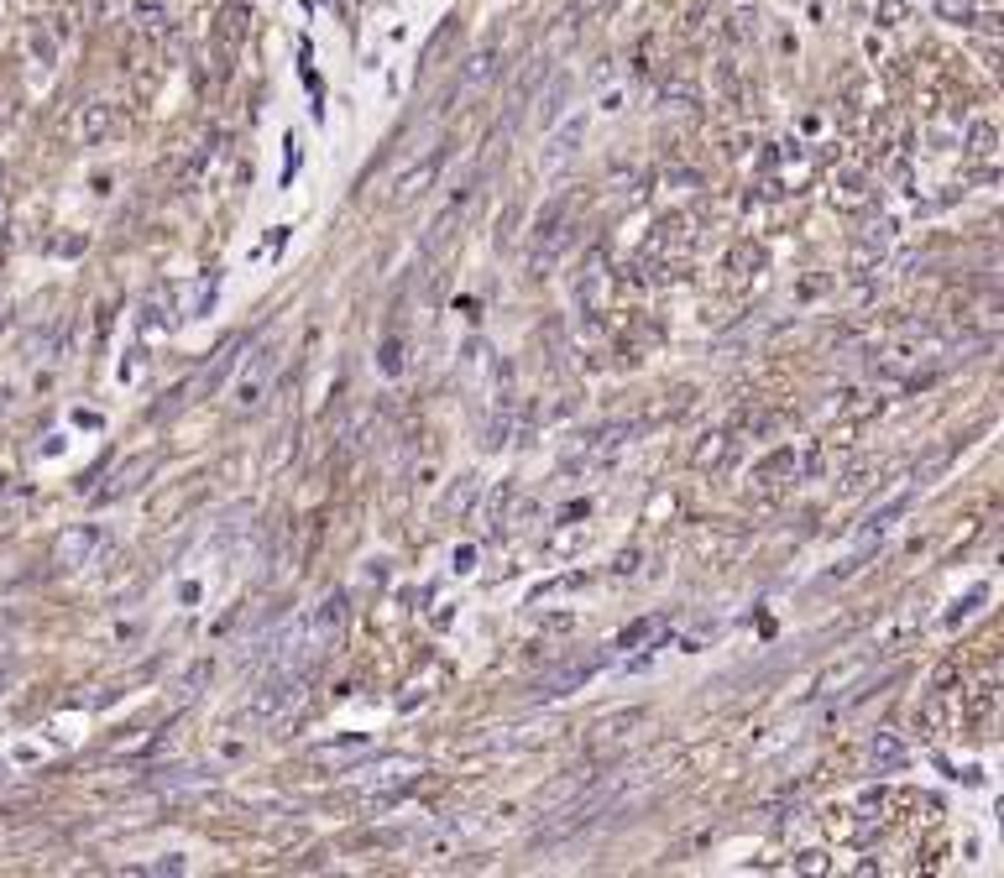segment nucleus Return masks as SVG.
I'll use <instances>...</instances> for the list:
<instances>
[{"label": "nucleus", "instance_id": "nucleus-17", "mask_svg": "<svg viewBox=\"0 0 1004 878\" xmlns=\"http://www.w3.org/2000/svg\"><path fill=\"white\" fill-rule=\"evenodd\" d=\"M131 873H184V858H168V863H142V868H131Z\"/></svg>", "mask_w": 1004, "mask_h": 878}, {"label": "nucleus", "instance_id": "nucleus-11", "mask_svg": "<svg viewBox=\"0 0 1004 878\" xmlns=\"http://www.w3.org/2000/svg\"><path fill=\"white\" fill-rule=\"evenodd\" d=\"M152 466H157V460H152V455H136V460H131V466H121L116 476H110V487L100 492V502H110V497H121V492H131V487H136V476H147Z\"/></svg>", "mask_w": 1004, "mask_h": 878}, {"label": "nucleus", "instance_id": "nucleus-14", "mask_svg": "<svg viewBox=\"0 0 1004 878\" xmlns=\"http://www.w3.org/2000/svg\"><path fill=\"white\" fill-rule=\"evenodd\" d=\"M581 131H586V121H570V126L555 136V142H550V163H565V157L576 152V136H581Z\"/></svg>", "mask_w": 1004, "mask_h": 878}, {"label": "nucleus", "instance_id": "nucleus-10", "mask_svg": "<svg viewBox=\"0 0 1004 878\" xmlns=\"http://www.w3.org/2000/svg\"><path fill=\"white\" fill-rule=\"evenodd\" d=\"M905 758H910V753H905V748H900L889 732H879L874 743H869V764H874L879 774H895V769H905Z\"/></svg>", "mask_w": 1004, "mask_h": 878}, {"label": "nucleus", "instance_id": "nucleus-15", "mask_svg": "<svg viewBox=\"0 0 1004 878\" xmlns=\"http://www.w3.org/2000/svg\"><path fill=\"white\" fill-rule=\"evenodd\" d=\"M937 11L947 21H973V0H937Z\"/></svg>", "mask_w": 1004, "mask_h": 878}, {"label": "nucleus", "instance_id": "nucleus-5", "mask_svg": "<svg viewBox=\"0 0 1004 878\" xmlns=\"http://www.w3.org/2000/svg\"><path fill=\"white\" fill-rule=\"evenodd\" d=\"M105 544H110V534L100 523H79V528H68V534L58 539V565L63 570H84V565H95L100 554H105Z\"/></svg>", "mask_w": 1004, "mask_h": 878}, {"label": "nucleus", "instance_id": "nucleus-16", "mask_svg": "<svg viewBox=\"0 0 1004 878\" xmlns=\"http://www.w3.org/2000/svg\"><path fill=\"white\" fill-rule=\"evenodd\" d=\"M795 868H801V873H827V852H801Z\"/></svg>", "mask_w": 1004, "mask_h": 878}, {"label": "nucleus", "instance_id": "nucleus-8", "mask_svg": "<svg viewBox=\"0 0 1004 878\" xmlns=\"http://www.w3.org/2000/svg\"><path fill=\"white\" fill-rule=\"evenodd\" d=\"M910 497H916V487H910V492H900V497H889L884 507H874V513L858 523V544H879V539H884V528L895 523V518L905 513V507H910Z\"/></svg>", "mask_w": 1004, "mask_h": 878}, {"label": "nucleus", "instance_id": "nucleus-7", "mask_svg": "<svg viewBox=\"0 0 1004 878\" xmlns=\"http://www.w3.org/2000/svg\"><path fill=\"white\" fill-rule=\"evenodd\" d=\"M241 351H246V340H241V335H236V340H225L220 351H215V361L204 366V372H199V382H194L189 392H199V398H210V392H215L225 377H231V366H236V356H241Z\"/></svg>", "mask_w": 1004, "mask_h": 878}, {"label": "nucleus", "instance_id": "nucleus-4", "mask_svg": "<svg viewBox=\"0 0 1004 878\" xmlns=\"http://www.w3.org/2000/svg\"><path fill=\"white\" fill-rule=\"evenodd\" d=\"M304 633H309V654L325 659L330 649H340L346 638V596H325L309 617H304Z\"/></svg>", "mask_w": 1004, "mask_h": 878}, {"label": "nucleus", "instance_id": "nucleus-2", "mask_svg": "<svg viewBox=\"0 0 1004 878\" xmlns=\"http://www.w3.org/2000/svg\"><path fill=\"white\" fill-rule=\"evenodd\" d=\"M414 774H424L419 758H403V753H382L377 764H367V784H361V800L367 805H387Z\"/></svg>", "mask_w": 1004, "mask_h": 878}, {"label": "nucleus", "instance_id": "nucleus-13", "mask_svg": "<svg viewBox=\"0 0 1004 878\" xmlns=\"http://www.w3.org/2000/svg\"><path fill=\"white\" fill-rule=\"evenodd\" d=\"M215 288H220V277H215V272H210V277H199V283H194V298H189V319L210 314V304H215Z\"/></svg>", "mask_w": 1004, "mask_h": 878}, {"label": "nucleus", "instance_id": "nucleus-3", "mask_svg": "<svg viewBox=\"0 0 1004 878\" xmlns=\"http://www.w3.org/2000/svg\"><path fill=\"white\" fill-rule=\"evenodd\" d=\"M612 659V649H591V654H581V659H570V664H555V669H544V675L534 680V696L539 701H550V696H570V690H581L597 669Z\"/></svg>", "mask_w": 1004, "mask_h": 878}, {"label": "nucleus", "instance_id": "nucleus-6", "mask_svg": "<svg viewBox=\"0 0 1004 878\" xmlns=\"http://www.w3.org/2000/svg\"><path fill=\"white\" fill-rule=\"evenodd\" d=\"M278 361H283L278 345H262V351L251 356V366L241 372V387H236V403H241V408H257V403L267 398L272 377H278Z\"/></svg>", "mask_w": 1004, "mask_h": 878}, {"label": "nucleus", "instance_id": "nucleus-1", "mask_svg": "<svg viewBox=\"0 0 1004 878\" xmlns=\"http://www.w3.org/2000/svg\"><path fill=\"white\" fill-rule=\"evenodd\" d=\"M309 680H314V664H293V669H267V680L251 690V701H246V722L251 727H278L283 716H293L299 711V701H304V690H309Z\"/></svg>", "mask_w": 1004, "mask_h": 878}, {"label": "nucleus", "instance_id": "nucleus-12", "mask_svg": "<svg viewBox=\"0 0 1004 878\" xmlns=\"http://www.w3.org/2000/svg\"><path fill=\"white\" fill-rule=\"evenodd\" d=\"M963 147H968V157H994V147H999L994 121H973L968 136H963Z\"/></svg>", "mask_w": 1004, "mask_h": 878}, {"label": "nucleus", "instance_id": "nucleus-9", "mask_svg": "<svg viewBox=\"0 0 1004 878\" xmlns=\"http://www.w3.org/2000/svg\"><path fill=\"white\" fill-rule=\"evenodd\" d=\"M659 633H665V617H644V622H633V628H623L618 638L607 643V649H612V654H628V649H644V643L659 638Z\"/></svg>", "mask_w": 1004, "mask_h": 878}]
</instances>
